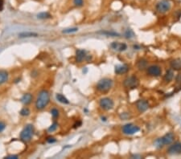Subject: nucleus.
<instances>
[{
    "mask_svg": "<svg viewBox=\"0 0 181 159\" xmlns=\"http://www.w3.org/2000/svg\"><path fill=\"white\" fill-rule=\"evenodd\" d=\"M175 133L172 132H168V133H165L163 137L155 139V142H154V146L156 149L160 150L166 145H170L171 144H172L175 141Z\"/></svg>",
    "mask_w": 181,
    "mask_h": 159,
    "instance_id": "f257e3e1",
    "label": "nucleus"
},
{
    "mask_svg": "<svg viewBox=\"0 0 181 159\" xmlns=\"http://www.w3.org/2000/svg\"><path fill=\"white\" fill-rule=\"evenodd\" d=\"M50 102V94L47 90L43 89L39 93L35 101V109L37 110H43L47 107Z\"/></svg>",
    "mask_w": 181,
    "mask_h": 159,
    "instance_id": "f03ea898",
    "label": "nucleus"
},
{
    "mask_svg": "<svg viewBox=\"0 0 181 159\" xmlns=\"http://www.w3.org/2000/svg\"><path fill=\"white\" fill-rule=\"evenodd\" d=\"M114 81L110 78H102L96 84L97 90L102 93H108L109 91L113 88Z\"/></svg>",
    "mask_w": 181,
    "mask_h": 159,
    "instance_id": "7ed1b4c3",
    "label": "nucleus"
},
{
    "mask_svg": "<svg viewBox=\"0 0 181 159\" xmlns=\"http://www.w3.org/2000/svg\"><path fill=\"white\" fill-rule=\"evenodd\" d=\"M35 133V128L34 125L32 124H28L25 125V127L24 128V130L21 131L20 133V140L22 142H24V143H27L29 142L33 137Z\"/></svg>",
    "mask_w": 181,
    "mask_h": 159,
    "instance_id": "20e7f679",
    "label": "nucleus"
},
{
    "mask_svg": "<svg viewBox=\"0 0 181 159\" xmlns=\"http://www.w3.org/2000/svg\"><path fill=\"white\" fill-rule=\"evenodd\" d=\"M123 87L126 88V89L132 90L137 88L138 85H139V80L136 76L132 75L129 76L127 77L124 79V81L123 82Z\"/></svg>",
    "mask_w": 181,
    "mask_h": 159,
    "instance_id": "39448f33",
    "label": "nucleus"
},
{
    "mask_svg": "<svg viewBox=\"0 0 181 159\" xmlns=\"http://www.w3.org/2000/svg\"><path fill=\"white\" fill-rule=\"evenodd\" d=\"M172 8V3L169 0H160L155 5V10L159 14H166Z\"/></svg>",
    "mask_w": 181,
    "mask_h": 159,
    "instance_id": "423d86ee",
    "label": "nucleus"
},
{
    "mask_svg": "<svg viewBox=\"0 0 181 159\" xmlns=\"http://www.w3.org/2000/svg\"><path fill=\"white\" fill-rule=\"evenodd\" d=\"M140 131V127L133 123H128L122 127V133L125 135H134Z\"/></svg>",
    "mask_w": 181,
    "mask_h": 159,
    "instance_id": "0eeeda50",
    "label": "nucleus"
},
{
    "mask_svg": "<svg viewBox=\"0 0 181 159\" xmlns=\"http://www.w3.org/2000/svg\"><path fill=\"white\" fill-rule=\"evenodd\" d=\"M146 75L151 77H159L162 75V68L157 64H152L146 68Z\"/></svg>",
    "mask_w": 181,
    "mask_h": 159,
    "instance_id": "6e6552de",
    "label": "nucleus"
},
{
    "mask_svg": "<svg viewBox=\"0 0 181 159\" xmlns=\"http://www.w3.org/2000/svg\"><path fill=\"white\" fill-rule=\"evenodd\" d=\"M99 106L102 110L110 111V110L113 109L114 106V102L110 97H103V98L100 99Z\"/></svg>",
    "mask_w": 181,
    "mask_h": 159,
    "instance_id": "1a4fd4ad",
    "label": "nucleus"
},
{
    "mask_svg": "<svg viewBox=\"0 0 181 159\" xmlns=\"http://www.w3.org/2000/svg\"><path fill=\"white\" fill-rule=\"evenodd\" d=\"M167 153L169 155H180L181 154V142H173L169 145L167 150Z\"/></svg>",
    "mask_w": 181,
    "mask_h": 159,
    "instance_id": "9d476101",
    "label": "nucleus"
},
{
    "mask_svg": "<svg viewBox=\"0 0 181 159\" xmlns=\"http://www.w3.org/2000/svg\"><path fill=\"white\" fill-rule=\"evenodd\" d=\"M135 106L137 109L138 112L140 113H143L144 112H146V110L148 109L150 107V104L148 103V101H146V100H143V99H140V100H138L135 103Z\"/></svg>",
    "mask_w": 181,
    "mask_h": 159,
    "instance_id": "9b49d317",
    "label": "nucleus"
},
{
    "mask_svg": "<svg viewBox=\"0 0 181 159\" xmlns=\"http://www.w3.org/2000/svg\"><path fill=\"white\" fill-rule=\"evenodd\" d=\"M130 67L127 64H118L114 67V72L117 75H123L129 72Z\"/></svg>",
    "mask_w": 181,
    "mask_h": 159,
    "instance_id": "f8f14e48",
    "label": "nucleus"
},
{
    "mask_svg": "<svg viewBox=\"0 0 181 159\" xmlns=\"http://www.w3.org/2000/svg\"><path fill=\"white\" fill-rule=\"evenodd\" d=\"M87 55L86 51L84 49H77L76 51L75 54V60L76 63H81L84 60H85V57Z\"/></svg>",
    "mask_w": 181,
    "mask_h": 159,
    "instance_id": "ddd939ff",
    "label": "nucleus"
},
{
    "mask_svg": "<svg viewBox=\"0 0 181 159\" xmlns=\"http://www.w3.org/2000/svg\"><path fill=\"white\" fill-rule=\"evenodd\" d=\"M110 47L113 49L118 51V52H124L127 49V45L126 43H118V42H113L110 44Z\"/></svg>",
    "mask_w": 181,
    "mask_h": 159,
    "instance_id": "4468645a",
    "label": "nucleus"
},
{
    "mask_svg": "<svg viewBox=\"0 0 181 159\" xmlns=\"http://www.w3.org/2000/svg\"><path fill=\"white\" fill-rule=\"evenodd\" d=\"M170 67L173 71H180L181 70V60L179 58L174 59L170 61Z\"/></svg>",
    "mask_w": 181,
    "mask_h": 159,
    "instance_id": "2eb2a0df",
    "label": "nucleus"
},
{
    "mask_svg": "<svg viewBox=\"0 0 181 159\" xmlns=\"http://www.w3.org/2000/svg\"><path fill=\"white\" fill-rule=\"evenodd\" d=\"M136 66L139 71H146V68L148 67V61L144 58H141L137 61Z\"/></svg>",
    "mask_w": 181,
    "mask_h": 159,
    "instance_id": "dca6fc26",
    "label": "nucleus"
},
{
    "mask_svg": "<svg viewBox=\"0 0 181 159\" xmlns=\"http://www.w3.org/2000/svg\"><path fill=\"white\" fill-rule=\"evenodd\" d=\"M174 71L172 68L167 70V72H165V74L164 76V83L166 84H169L172 81L173 78H174Z\"/></svg>",
    "mask_w": 181,
    "mask_h": 159,
    "instance_id": "f3484780",
    "label": "nucleus"
},
{
    "mask_svg": "<svg viewBox=\"0 0 181 159\" xmlns=\"http://www.w3.org/2000/svg\"><path fill=\"white\" fill-rule=\"evenodd\" d=\"M32 100H33V96L32 93H25L23 95V96L21 97L20 101L22 102V104H24V105H28L32 103Z\"/></svg>",
    "mask_w": 181,
    "mask_h": 159,
    "instance_id": "a211bd4d",
    "label": "nucleus"
},
{
    "mask_svg": "<svg viewBox=\"0 0 181 159\" xmlns=\"http://www.w3.org/2000/svg\"><path fill=\"white\" fill-rule=\"evenodd\" d=\"M9 74L5 70H0V85L8 81Z\"/></svg>",
    "mask_w": 181,
    "mask_h": 159,
    "instance_id": "6ab92c4d",
    "label": "nucleus"
},
{
    "mask_svg": "<svg viewBox=\"0 0 181 159\" xmlns=\"http://www.w3.org/2000/svg\"><path fill=\"white\" fill-rule=\"evenodd\" d=\"M56 100H57L60 103H61V104H69V100L63 95V94H61V93H57V94L56 95Z\"/></svg>",
    "mask_w": 181,
    "mask_h": 159,
    "instance_id": "aec40b11",
    "label": "nucleus"
},
{
    "mask_svg": "<svg viewBox=\"0 0 181 159\" xmlns=\"http://www.w3.org/2000/svg\"><path fill=\"white\" fill-rule=\"evenodd\" d=\"M38 34L35 33V32H22L20 34H19V37L20 38H30V37H37Z\"/></svg>",
    "mask_w": 181,
    "mask_h": 159,
    "instance_id": "412c9836",
    "label": "nucleus"
},
{
    "mask_svg": "<svg viewBox=\"0 0 181 159\" xmlns=\"http://www.w3.org/2000/svg\"><path fill=\"white\" fill-rule=\"evenodd\" d=\"M37 18L39 19H50L52 18V15L50 14V13L47 12H40L37 14Z\"/></svg>",
    "mask_w": 181,
    "mask_h": 159,
    "instance_id": "4be33fe9",
    "label": "nucleus"
},
{
    "mask_svg": "<svg viewBox=\"0 0 181 159\" xmlns=\"http://www.w3.org/2000/svg\"><path fill=\"white\" fill-rule=\"evenodd\" d=\"M99 33L102 34V35H105L107 36H113V37H117V36H120V34H118V32H109V31H103V32H100Z\"/></svg>",
    "mask_w": 181,
    "mask_h": 159,
    "instance_id": "5701e85b",
    "label": "nucleus"
},
{
    "mask_svg": "<svg viewBox=\"0 0 181 159\" xmlns=\"http://www.w3.org/2000/svg\"><path fill=\"white\" fill-rule=\"evenodd\" d=\"M50 113H51V115H52L53 119L58 118L59 116H60V112H59V110L57 109H56V108L52 109L51 111H50Z\"/></svg>",
    "mask_w": 181,
    "mask_h": 159,
    "instance_id": "b1692460",
    "label": "nucleus"
},
{
    "mask_svg": "<svg viewBox=\"0 0 181 159\" xmlns=\"http://www.w3.org/2000/svg\"><path fill=\"white\" fill-rule=\"evenodd\" d=\"M30 113H31L30 109L27 107L23 108V109L20 110V112H19V114H20L22 117H27V116L30 115Z\"/></svg>",
    "mask_w": 181,
    "mask_h": 159,
    "instance_id": "393cba45",
    "label": "nucleus"
},
{
    "mask_svg": "<svg viewBox=\"0 0 181 159\" xmlns=\"http://www.w3.org/2000/svg\"><path fill=\"white\" fill-rule=\"evenodd\" d=\"M78 32V28L77 27H71V28H66L64 29L62 32L64 34H71V33H74V32Z\"/></svg>",
    "mask_w": 181,
    "mask_h": 159,
    "instance_id": "a878e982",
    "label": "nucleus"
},
{
    "mask_svg": "<svg viewBox=\"0 0 181 159\" xmlns=\"http://www.w3.org/2000/svg\"><path fill=\"white\" fill-rule=\"evenodd\" d=\"M73 3L76 7H81L84 5V0H73Z\"/></svg>",
    "mask_w": 181,
    "mask_h": 159,
    "instance_id": "bb28decb",
    "label": "nucleus"
},
{
    "mask_svg": "<svg viewBox=\"0 0 181 159\" xmlns=\"http://www.w3.org/2000/svg\"><path fill=\"white\" fill-rule=\"evenodd\" d=\"M119 117L122 121H126V120H128L131 117V116H130L129 113H122L119 115Z\"/></svg>",
    "mask_w": 181,
    "mask_h": 159,
    "instance_id": "cd10ccee",
    "label": "nucleus"
},
{
    "mask_svg": "<svg viewBox=\"0 0 181 159\" xmlns=\"http://www.w3.org/2000/svg\"><path fill=\"white\" fill-rule=\"evenodd\" d=\"M59 124L58 123H56V122H54L51 126H50L49 128H48V132H50V133H52V132H54V131H56V130H57V128H58Z\"/></svg>",
    "mask_w": 181,
    "mask_h": 159,
    "instance_id": "c85d7f7f",
    "label": "nucleus"
},
{
    "mask_svg": "<svg viewBox=\"0 0 181 159\" xmlns=\"http://www.w3.org/2000/svg\"><path fill=\"white\" fill-rule=\"evenodd\" d=\"M134 33H133L131 30H127L126 33H125V36H126V38H127V39H131V38L134 37Z\"/></svg>",
    "mask_w": 181,
    "mask_h": 159,
    "instance_id": "c756f323",
    "label": "nucleus"
},
{
    "mask_svg": "<svg viewBox=\"0 0 181 159\" xmlns=\"http://www.w3.org/2000/svg\"><path fill=\"white\" fill-rule=\"evenodd\" d=\"M175 84H179V85H180V84H181V72L178 73V74H177V76H176V77H175Z\"/></svg>",
    "mask_w": 181,
    "mask_h": 159,
    "instance_id": "7c9ffc66",
    "label": "nucleus"
},
{
    "mask_svg": "<svg viewBox=\"0 0 181 159\" xmlns=\"http://www.w3.org/2000/svg\"><path fill=\"white\" fill-rule=\"evenodd\" d=\"M46 141H47L48 143H49V144H53V143H55L56 142V139L55 138V137H48L47 139H46Z\"/></svg>",
    "mask_w": 181,
    "mask_h": 159,
    "instance_id": "2f4dec72",
    "label": "nucleus"
},
{
    "mask_svg": "<svg viewBox=\"0 0 181 159\" xmlns=\"http://www.w3.org/2000/svg\"><path fill=\"white\" fill-rule=\"evenodd\" d=\"M6 124H5V122H2V121H0V133H2V132H3L4 130H5V129H6Z\"/></svg>",
    "mask_w": 181,
    "mask_h": 159,
    "instance_id": "473e14b6",
    "label": "nucleus"
},
{
    "mask_svg": "<svg viewBox=\"0 0 181 159\" xmlns=\"http://www.w3.org/2000/svg\"><path fill=\"white\" fill-rule=\"evenodd\" d=\"M18 158H19V157H18L17 155H13V154L5 157V158H7V159H17Z\"/></svg>",
    "mask_w": 181,
    "mask_h": 159,
    "instance_id": "72a5a7b5",
    "label": "nucleus"
},
{
    "mask_svg": "<svg viewBox=\"0 0 181 159\" xmlns=\"http://www.w3.org/2000/svg\"><path fill=\"white\" fill-rule=\"evenodd\" d=\"M3 6H4V1L0 0V12H2L3 10Z\"/></svg>",
    "mask_w": 181,
    "mask_h": 159,
    "instance_id": "f704fd0d",
    "label": "nucleus"
},
{
    "mask_svg": "<svg viewBox=\"0 0 181 159\" xmlns=\"http://www.w3.org/2000/svg\"><path fill=\"white\" fill-rule=\"evenodd\" d=\"M81 125V122H76V124H74V128H76V127H80Z\"/></svg>",
    "mask_w": 181,
    "mask_h": 159,
    "instance_id": "c9c22d12",
    "label": "nucleus"
},
{
    "mask_svg": "<svg viewBox=\"0 0 181 159\" xmlns=\"http://www.w3.org/2000/svg\"><path fill=\"white\" fill-rule=\"evenodd\" d=\"M133 48H134V50H139L140 49V47L136 44V45H134V46H133Z\"/></svg>",
    "mask_w": 181,
    "mask_h": 159,
    "instance_id": "e433bc0d",
    "label": "nucleus"
},
{
    "mask_svg": "<svg viewBox=\"0 0 181 159\" xmlns=\"http://www.w3.org/2000/svg\"><path fill=\"white\" fill-rule=\"evenodd\" d=\"M101 119H102V122H105L106 121H107V118H106L105 117H101Z\"/></svg>",
    "mask_w": 181,
    "mask_h": 159,
    "instance_id": "4c0bfd02",
    "label": "nucleus"
},
{
    "mask_svg": "<svg viewBox=\"0 0 181 159\" xmlns=\"http://www.w3.org/2000/svg\"><path fill=\"white\" fill-rule=\"evenodd\" d=\"M132 158H140L141 157L139 156V155H133V156H132Z\"/></svg>",
    "mask_w": 181,
    "mask_h": 159,
    "instance_id": "58836bf2",
    "label": "nucleus"
}]
</instances>
